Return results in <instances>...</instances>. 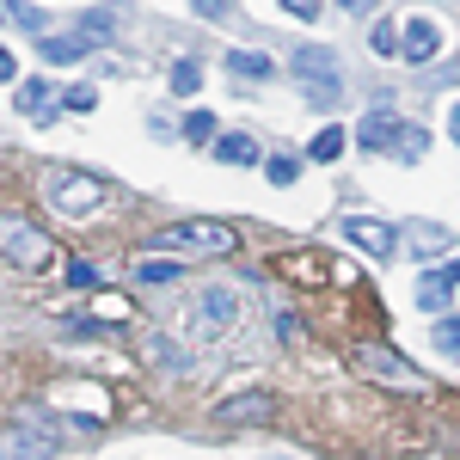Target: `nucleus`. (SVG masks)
Returning a JSON list of instances; mask_svg holds the SVG:
<instances>
[{"instance_id": "nucleus-1", "label": "nucleus", "mask_w": 460, "mask_h": 460, "mask_svg": "<svg viewBox=\"0 0 460 460\" xmlns=\"http://www.w3.org/2000/svg\"><path fill=\"white\" fill-rule=\"evenodd\" d=\"M295 80H301V99H307V105H338V99H344V68H338V49H325V43L295 49Z\"/></svg>"}, {"instance_id": "nucleus-2", "label": "nucleus", "mask_w": 460, "mask_h": 460, "mask_svg": "<svg viewBox=\"0 0 460 460\" xmlns=\"http://www.w3.org/2000/svg\"><path fill=\"white\" fill-rule=\"evenodd\" d=\"M0 258L19 264V270H43L49 264V234L25 209H6L0 215Z\"/></svg>"}, {"instance_id": "nucleus-3", "label": "nucleus", "mask_w": 460, "mask_h": 460, "mask_svg": "<svg viewBox=\"0 0 460 460\" xmlns=\"http://www.w3.org/2000/svg\"><path fill=\"white\" fill-rule=\"evenodd\" d=\"M147 246L160 252H203V258H227V252L240 246L234 240V227L227 221H178V227H160Z\"/></svg>"}, {"instance_id": "nucleus-4", "label": "nucleus", "mask_w": 460, "mask_h": 460, "mask_svg": "<svg viewBox=\"0 0 460 460\" xmlns=\"http://www.w3.org/2000/svg\"><path fill=\"white\" fill-rule=\"evenodd\" d=\"M43 190H49L56 209H68V215H93L105 203V178L80 172V166H49V172H43Z\"/></svg>"}, {"instance_id": "nucleus-5", "label": "nucleus", "mask_w": 460, "mask_h": 460, "mask_svg": "<svg viewBox=\"0 0 460 460\" xmlns=\"http://www.w3.org/2000/svg\"><path fill=\"white\" fill-rule=\"evenodd\" d=\"M356 368H362V375H375V381H387V387H405V393H429V375H424V368H411L405 356L381 350V344H362V350H356Z\"/></svg>"}, {"instance_id": "nucleus-6", "label": "nucleus", "mask_w": 460, "mask_h": 460, "mask_svg": "<svg viewBox=\"0 0 460 460\" xmlns=\"http://www.w3.org/2000/svg\"><path fill=\"white\" fill-rule=\"evenodd\" d=\"M209 418H215V424H270V418H277V393H264V387L227 393Z\"/></svg>"}, {"instance_id": "nucleus-7", "label": "nucleus", "mask_w": 460, "mask_h": 460, "mask_svg": "<svg viewBox=\"0 0 460 460\" xmlns=\"http://www.w3.org/2000/svg\"><path fill=\"white\" fill-rule=\"evenodd\" d=\"M405 136H411V123H399L393 111H368V117L356 123V147H368V154H399Z\"/></svg>"}, {"instance_id": "nucleus-8", "label": "nucleus", "mask_w": 460, "mask_h": 460, "mask_svg": "<svg viewBox=\"0 0 460 460\" xmlns=\"http://www.w3.org/2000/svg\"><path fill=\"white\" fill-rule=\"evenodd\" d=\"M56 455V436H43V429H31V418L13 429H0V460H49Z\"/></svg>"}, {"instance_id": "nucleus-9", "label": "nucleus", "mask_w": 460, "mask_h": 460, "mask_svg": "<svg viewBox=\"0 0 460 460\" xmlns=\"http://www.w3.org/2000/svg\"><path fill=\"white\" fill-rule=\"evenodd\" d=\"M436 49H442V31H436V19H405V25H399V56H405L411 68L436 62Z\"/></svg>"}, {"instance_id": "nucleus-10", "label": "nucleus", "mask_w": 460, "mask_h": 460, "mask_svg": "<svg viewBox=\"0 0 460 460\" xmlns=\"http://www.w3.org/2000/svg\"><path fill=\"white\" fill-rule=\"evenodd\" d=\"M344 240L362 246L368 258H393V246H399V234H393L387 221H368V215H350V221H344Z\"/></svg>"}, {"instance_id": "nucleus-11", "label": "nucleus", "mask_w": 460, "mask_h": 460, "mask_svg": "<svg viewBox=\"0 0 460 460\" xmlns=\"http://www.w3.org/2000/svg\"><path fill=\"white\" fill-rule=\"evenodd\" d=\"M37 49H43L49 68H74V62H86L93 37H86V31H49V37H37Z\"/></svg>"}, {"instance_id": "nucleus-12", "label": "nucleus", "mask_w": 460, "mask_h": 460, "mask_svg": "<svg viewBox=\"0 0 460 460\" xmlns=\"http://www.w3.org/2000/svg\"><path fill=\"white\" fill-rule=\"evenodd\" d=\"M234 314H240L234 288H203V301H197V325H203V332H227Z\"/></svg>"}, {"instance_id": "nucleus-13", "label": "nucleus", "mask_w": 460, "mask_h": 460, "mask_svg": "<svg viewBox=\"0 0 460 460\" xmlns=\"http://www.w3.org/2000/svg\"><path fill=\"white\" fill-rule=\"evenodd\" d=\"M19 111H25L31 123H49V117H56V105H49V86H43V80H25V86H19Z\"/></svg>"}, {"instance_id": "nucleus-14", "label": "nucleus", "mask_w": 460, "mask_h": 460, "mask_svg": "<svg viewBox=\"0 0 460 460\" xmlns=\"http://www.w3.org/2000/svg\"><path fill=\"white\" fill-rule=\"evenodd\" d=\"M448 270H429L424 283H418V307H424V314H442V307H448Z\"/></svg>"}, {"instance_id": "nucleus-15", "label": "nucleus", "mask_w": 460, "mask_h": 460, "mask_svg": "<svg viewBox=\"0 0 460 460\" xmlns=\"http://www.w3.org/2000/svg\"><path fill=\"white\" fill-rule=\"evenodd\" d=\"M215 154H221L227 166H258V142H252V136H221Z\"/></svg>"}, {"instance_id": "nucleus-16", "label": "nucleus", "mask_w": 460, "mask_h": 460, "mask_svg": "<svg viewBox=\"0 0 460 460\" xmlns=\"http://www.w3.org/2000/svg\"><path fill=\"white\" fill-rule=\"evenodd\" d=\"M227 68L240 74V80H270V56H258V49H234Z\"/></svg>"}, {"instance_id": "nucleus-17", "label": "nucleus", "mask_w": 460, "mask_h": 460, "mask_svg": "<svg viewBox=\"0 0 460 460\" xmlns=\"http://www.w3.org/2000/svg\"><path fill=\"white\" fill-rule=\"evenodd\" d=\"M172 277H178V264H172V258H136V283H142V288L172 283Z\"/></svg>"}, {"instance_id": "nucleus-18", "label": "nucleus", "mask_w": 460, "mask_h": 460, "mask_svg": "<svg viewBox=\"0 0 460 460\" xmlns=\"http://www.w3.org/2000/svg\"><path fill=\"white\" fill-rule=\"evenodd\" d=\"M184 136H190L197 147L221 142V129H215V117H209V111H190V117H184Z\"/></svg>"}, {"instance_id": "nucleus-19", "label": "nucleus", "mask_w": 460, "mask_h": 460, "mask_svg": "<svg viewBox=\"0 0 460 460\" xmlns=\"http://www.w3.org/2000/svg\"><path fill=\"white\" fill-rule=\"evenodd\" d=\"M197 86H203V68H197V62H172V93L178 99H190Z\"/></svg>"}, {"instance_id": "nucleus-20", "label": "nucleus", "mask_w": 460, "mask_h": 460, "mask_svg": "<svg viewBox=\"0 0 460 460\" xmlns=\"http://www.w3.org/2000/svg\"><path fill=\"white\" fill-rule=\"evenodd\" d=\"M368 49H375V56H399V31H393V19H375V31H368Z\"/></svg>"}, {"instance_id": "nucleus-21", "label": "nucleus", "mask_w": 460, "mask_h": 460, "mask_svg": "<svg viewBox=\"0 0 460 460\" xmlns=\"http://www.w3.org/2000/svg\"><path fill=\"white\" fill-rule=\"evenodd\" d=\"M307 154H314V160H338V154H344V129H319Z\"/></svg>"}, {"instance_id": "nucleus-22", "label": "nucleus", "mask_w": 460, "mask_h": 460, "mask_svg": "<svg viewBox=\"0 0 460 460\" xmlns=\"http://www.w3.org/2000/svg\"><path fill=\"white\" fill-rule=\"evenodd\" d=\"M442 246H455V240H448L442 227H418V246H411V252H418V258H436Z\"/></svg>"}, {"instance_id": "nucleus-23", "label": "nucleus", "mask_w": 460, "mask_h": 460, "mask_svg": "<svg viewBox=\"0 0 460 460\" xmlns=\"http://www.w3.org/2000/svg\"><path fill=\"white\" fill-rule=\"evenodd\" d=\"M6 19H13V25H25V31H43V13L25 6V0H6Z\"/></svg>"}, {"instance_id": "nucleus-24", "label": "nucleus", "mask_w": 460, "mask_h": 460, "mask_svg": "<svg viewBox=\"0 0 460 460\" xmlns=\"http://www.w3.org/2000/svg\"><path fill=\"white\" fill-rule=\"evenodd\" d=\"M80 31H86L93 43H99V37H111V31H117V19H111V13H86V19H80Z\"/></svg>"}, {"instance_id": "nucleus-25", "label": "nucleus", "mask_w": 460, "mask_h": 460, "mask_svg": "<svg viewBox=\"0 0 460 460\" xmlns=\"http://www.w3.org/2000/svg\"><path fill=\"white\" fill-rule=\"evenodd\" d=\"M436 344L460 356V319H436Z\"/></svg>"}, {"instance_id": "nucleus-26", "label": "nucleus", "mask_w": 460, "mask_h": 460, "mask_svg": "<svg viewBox=\"0 0 460 460\" xmlns=\"http://www.w3.org/2000/svg\"><path fill=\"white\" fill-rule=\"evenodd\" d=\"M264 172H270V184H295V154H277Z\"/></svg>"}, {"instance_id": "nucleus-27", "label": "nucleus", "mask_w": 460, "mask_h": 460, "mask_svg": "<svg viewBox=\"0 0 460 460\" xmlns=\"http://www.w3.org/2000/svg\"><path fill=\"white\" fill-rule=\"evenodd\" d=\"M62 99H68V111H93V105H99V93H93V86H68Z\"/></svg>"}, {"instance_id": "nucleus-28", "label": "nucleus", "mask_w": 460, "mask_h": 460, "mask_svg": "<svg viewBox=\"0 0 460 460\" xmlns=\"http://www.w3.org/2000/svg\"><path fill=\"white\" fill-rule=\"evenodd\" d=\"M68 283L74 288H99V270H93V264H68Z\"/></svg>"}, {"instance_id": "nucleus-29", "label": "nucleus", "mask_w": 460, "mask_h": 460, "mask_svg": "<svg viewBox=\"0 0 460 460\" xmlns=\"http://www.w3.org/2000/svg\"><path fill=\"white\" fill-rule=\"evenodd\" d=\"M190 6H197L203 19H227V0H190Z\"/></svg>"}, {"instance_id": "nucleus-30", "label": "nucleus", "mask_w": 460, "mask_h": 460, "mask_svg": "<svg viewBox=\"0 0 460 460\" xmlns=\"http://www.w3.org/2000/svg\"><path fill=\"white\" fill-rule=\"evenodd\" d=\"M283 13H295V19H314L319 6H314V0H283Z\"/></svg>"}, {"instance_id": "nucleus-31", "label": "nucleus", "mask_w": 460, "mask_h": 460, "mask_svg": "<svg viewBox=\"0 0 460 460\" xmlns=\"http://www.w3.org/2000/svg\"><path fill=\"white\" fill-rule=\"evenodd\" d=\"M19 74V62H13V49H0V80H13Z\"/></svg>"}, {"instance_id": "nucleus-32", "label": "nucleus", "mask_w": 460, "mask_h": 460, "mask_svg": "<svg viewBox=\"0 0 460 460\" xmlns=\"http://www.w3.org/2000/svg\"><path fill=\"white\" fill-rule=\"evenodd\" d=\"M448 136H455V142H460V105L448 111Z\"/></svg>"}, {"instance_id": "nucleus-33", "label": "nucleus", "mask_w": 460, "mask_h": 460, "mask_svg": "<svg viewBox=\"0 0 460 460\" xmlns=\"http://www.w3.org/2000/svg\"><path fill=\"white\" fill-rule=\"evenodd\" d=\"M344 13H368V0H344Z\"/></svg>"}, {"instance_id": "nucleus-34", "label": "nucleus", "mask_w": 460, "mask_h": 460, "mask_svg": "<svg viewBox=\"0 0 460 460\" xmlns=\"http://www.w3.org/2000/svg\"><path fill=\"white\" fill-rule=\"evenodd\" d=\"M448 283H460V258H455V264H448Z\"/></svg>"}, {"instance_id": "nucleus-35", "label": "nucleus", "mask_w": 460, "mask_h": 460, "mask_svg": "<svg viewBox=\"0 0 460 460\" xmlns=\"http://www.w3.org/2000/svg\"><path fill=\"white\" fill-rule=\"evenodd\" d=\"M424 460H442V455H424Z\"/></svg>"}]
</instances>
